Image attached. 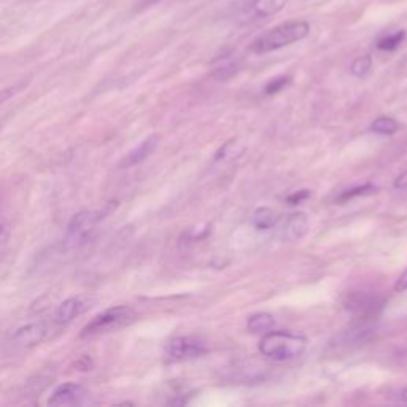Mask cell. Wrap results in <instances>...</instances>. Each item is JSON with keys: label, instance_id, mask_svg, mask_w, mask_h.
Masks as SVG:
<instances>
[{"label": "cell", "instance_id": "obj_1", "mask_svg": "<svg viewBox=\"0 0 407 407\" xmlns=\"http://www.w3.org/2000/svg\"><path fill=\"white\" fill-rule=\"evenodd\" d=\"M310 26L307 21L294 19L287 21L266 30L264 34H261L253 44H251L250 50L256 53V55H266V53L277 51L280 48L290 46L296 42H301L302 39L309 35Z\"/></svg>", "mask_w": 407, "mask_h": 407}, {"label": "cell", "instance_id": "obj_2", "mask_svg": "<svg viewBox=\"0 0 407 407\" xmlns=\"http://www.w3.org/2000/svg\"><path fill=\"white\" fill-rule=\"evenodd\" d=\"M307 341L304 336L287 333V331H274L267 333L260 342L261 355L269 358L272 361H290L301 356Z\"/></svg>", "mask_w": 407, "mask_h": 407}, {"label": "cell", "instance_id": "obj_3", "mask_svg": "<svg viewBox=\"0 0 407 407\" xmlns=\"http://www.w3.org/2000/svg\"><path fill=\"white\" fill-rule=\"evenodd\" d=\"M134 320H136V312L131 307H127V305H116V307L105 309L104 312L94 315L89 320V323L84 325L82 333H80V337L91 339V337L114 333V331L131 325Z\"/></svg>", "mask_w": 407, "mask_h": 407}, {"label": "cell", "instance_id": "obj_4", "mask_svg": "<svg viewBox=\"0 0 407 407\" xmlns=\"http://www.w3.org/2000/svg\"><path fill=\"white\" fill-rule=\"evenodd\" d=\"M102 218H104V212L102 210H84L77 213L67 226L66 237H64L62 242L64 248L75 250L82 247L91 237V234L96 231Z\"/></svg>", "mask_w": 407, "mask_h": 407}, {"label": "cell", "instance_id": "obj_5", "mask_svg": "<svg viewBox=\"0 0 407 407\" xmlns=\"http://www.w3.org/2000/svg\"><path fill=\"white\" fill-rule=\"evenodd\" d=\"M50 333H51L50 326L44 323V321L24 325L10 336V339L7 341V347L8 350L13 353L30 350L34 349V347L40 345L42 342H45L48 339V336H50Z\"/></svg>", "mask_w": 407, "mask_h": 407}, {"label": "cell", "instance_id": "obj_6", "mask_svg": "<svg viewBox=\"0 0 407 407\" xmlns=\"http://www.w3.org/2000/svg\"><path fill=\"white\" fill-rule=\"evenodd\" d=\"M206 353L207 347L201 339L190 336H179L165 344L164 360L168 363H183L201 358Z\"/></svg>", "mask_w": 407, "mask_h": 407}, {"label": "cell", "instance_id": "obj_7", "mask_svg": "<svg viewBox=\"0 0 407 407\" xmlns=\"http://www.w3.org/2000/svg\"><path fill=\"white\" fill-rule=\"evenodd\" d=\"M385 305L383 298L371 293H352L344 301V307L358 318H376Z\"/></svg>", "mask_w": 407, "mask_h": 407}, {"label": "cell", "instance_id": "obj_8", "mask_svg": "<svg viewBox=\"0 0 407 407\" xmlns=\"http://www.w3.org/2000/svg\"><path fill=\"white\" fill-rule=\"evenodd\" d=\"M91 307V299L88 296H72L67 298L66 301H62L57 305L53 312L51 321L55 326H66L71 325L75 318L82 317Z\"/></svg>", "mask_w": 407, "mask_h": 407}, {"label": "cell", "instance_id": "obj_9", "mask_svg": "<svg viewBox=\"0 0 407 407\" xmlns=\"http://www.w3.org/2000/svg\"><path fill=\"white\" fill-rule=\"evenodd\" d=\"M374 331H376V328H374L372 325H361V326H356V328L347 329L339 336H336V339L331 342V347H334L336 350L356 349V347L363 345L364 342L371 339Z\"/></svg>", "mask_w": 407, "mask_h": 407}, {"label": "cell", "instance_id": "obj_10", "mask_svg": "<svg viewBox=\"0 0 407 407\" xmlns=\"http://www.w3.org/2000/svg\"><path fill=\"white\" fill-rule=\"evenodd\" d=\"M87 390H84L83 385L67 382L59 385L55 388V392L51 393L50 399H48V404L50 406H75L80 404L87 396Z\"/></svg>", "mask_w": 407, "mask_h": 407}, {"label": "cell", "instance_id": "obj_11", "mask_svg": "<svg viewBox=\"0 0 407 407\" xmlns=\"http://www.w3.org/2000/svg\"><path fill=\"white\" fill-rule=\"evenodd\" d=\"M158 145V137L152 136L143 141L141 145H137L129 153L126 154V158L121 161V168H132V165L141 164L142 161H145L150 154L153 153V150Z\"/></svg>", "mask_w": 407, "mask_h": 407}, {"label": "cell", "instance_id": "obj_12", "mask_svg": "<svg viewBox=\"0 0 407 407\" xmlns=\"http://www.w3.org/2000/svg\"><path fill=\"white\" fill-rule=\"evenodd\" d=\"M309 229V218L305 213L298 212L287 218L285 226H283V237L287 240H299L302 239Z\"/></svg>", "mask_w": 407, "mask_h": 407}, {"label": "cell", "instance_id": "obj_13", "mask_svg": "<svg viewBox=\"0 0 407 407\" xmlns=\"http://www.w3.org/2000/svg\"><path fill=\"white\" fill-rule=\"evenodd\" d=\"M287 0H253L247 7L256 18H267L280 12Z\"/></svg>", "mask_w": 407, "mask_h": 407}, {"label": "cell", "instance_id": "obj_14", "mask_svg": "<svg viewBox=\"0 0 407 407\" xmlns=\"http://www.w3.org/2000/svg\"><path fill=\"white\" fill-rule=\"evenodd\" d=\"M274 323V317L271 314H255L247 321V329L250 333H264V331H269Z\"/></svg>", "mask_w": 407, "mask_h": 407}, {"label": "cell", "instance_id": "obj_15", "mask_svg": "<svg viewBox=\"0 0 407 407\" xmlns=\"http://www.w3.org/2000/svg\"><path fill=\"white\" fill-rule=\"evenodd\" d=\"M277 223L275 212L269 207L256 208L253 213V224L258 229H271Z\"/></svg>", "mask_w": 407, "mask_h": 407}, {"label": "cell", "instance_id": "obj_16", "mask_svg": "<svg viewBox=\"0 0 407 407\" xmlns=\"http://www.w3.org/2000/svg\"><path fill=\"white\" fill-rule=\"evenodd\" d=\"M371 129L376 134H380V136H393L395 132L399 131V125L393 120V118L380 116L372 123Z\"/></svg>", "mask_w": 407, "mask_h": 407}, {"label": "cell", "instance_id": "obj_17", "mask_svg": "<svg viewBox=\"0 0 407 407\" xmlns=\"http://www.w3.org/2000/svg\"><path fill=\"white\" fill-rule=\"evenodd\" d=\"M404 37H406L404 30L392 32V34L380 37L379 42H377V48H379V50H382V51H395L396 48L403 44Z\"/></svg>", "mask_w": 407, "mask_h": 407}, {"label": "cell", "instance_id": "obj_18", "mask_svg": "<svg viewBox=\"0 0 407 407\" xmlns=\"http://www.w3.org/2000/svg\"><path fill=\"white\" fill-rule=\"evenodd\" d=\"M374 191H377V188H376V186H372V185H363V186H356V188H352V190H347V191L342 192V195H341V196L337 197V199H336V202H339V204H344V202H347V201L353 199V197L371 195V192H374Z\"/></svg>", "mask_w": 407, "mask_h": 407}, {"label": "cell", "instance_id": "obj_19", "mask_svg": "<svg viewBox=\"0 0 407 407\" xmlns=\"http://www.w3.org/2000/svg\"><path fill=\"white\" fill-rule=\"evenodd\" d=\"M371 67H372L371 56H360L352 62L350 71L353 75H355V77L361 78V77H366L369 71H371Z\"/></svg>", "mask_w": 407, "mask_h": 407}, {"label": "cell", "instance_id": "obj_20", "mask_svg": "<svg viewBox=\"0 0 407 407\" xmlns=\"http://www.w3.org/2000/svg\"><path fill=\"white\" fill-rule=\"evenodd\" d=\"M26 84H28V82H26V80H23V82L13 84V87H8V88H5V89H0V105L5 104V102L12 99L15 94H18L21 89L26 88Z\"/></svg>", "mask_w": 407, "mask_h": 407}, {"label": "cell", "instance_id": "obj_21", "mask_svg": "<svg viewBox=\"0 0 407 407\" xmlns=\"http://www.w3.org/2000/svg\"><path fill=\"white\" fill-rule=\"evenodd\" d=\"M288 84V77H280L272 80V82L266 87V94H275L278 91L283 89Z\"/></svg>", "mask_w": 407, "mask_h": 407}, {"label": "cell", "instance_id": "obj_22", "mask_svg": "<svg viewBox=\"0 0 407 407\" xmlns=\"http://www.w3.org/2000/svg\"><path fill=\"white\" fill-rule=\"evenodd\" d=\"M10 235H12V229L7 223H0V250L8 244Z\"/></svg>", "mask_w": 407, "mask_h": 407}, {"label": "cell", "instance_id": "obj_23", "mask_svg": "<svg viewBox=\"0 0 407 407\" xmlns=\"http://www.w3.org/2000/svg\"><path fill=\"white\" fill-rule=\"evenodd\" d=\"M309 197V191L307 190H302V191H299V192H294V195H291L290 197H288V202L291 204V206H296V204H299V202H302L304 199H307Z\"/></svg>", "mask_w": 407, "mask_h": 407}, {"label": "cell", "instance_id": "obj_24", "mask_svg": "<svg viewBox=\"0 0 407 407\" xmlns=\"http://www.w3.org/2000/svg\"><path fill=\"white\" fill-rule=\"evenodd\" d=\"M395 290L396 291H404V290H407V269L403 272V275H401L398 278V280H396Z\"/></svg>", "mask_w": 407, "mask_h": 407}, {"label": "cell", "instance_id": "obj_25", "mask_svg": "<svg viewBox=\"0 0 407 407\" xmlns=\"http://www.w3.org/2000/svg\"><path fill=\"white\" fill-rule=\"evenodd\" d=\"M395 186L396 188H407V170L404 174H401L398 179H396Z\"/></svg>", "mask_w": 407, "mask_h": 407}, {"label": "cell", "instance_id": "obj_26", "mask_svg": "<svg viewBox=\"0 0 407 407\" xmlns=\"http://www.w3.org/2000/svg\"><path fill=\"white\" fill-rule=\"evenodd\" d=\"M401 399H403L404 403H407V388H404L403 392H401Z\"/></svg>", "mask_w": 407, "mask_h": 407}, {"label": "cell", "instance_id": "obj_27", "mask_svg": "<svg viewBox=\"0 0 407 407\" xmlns=\"http://www.w3.org/2000/svg\"><path fill=\"white\" fill-rule=\"evenodd\" d=\"M251 2H253V0H244V3H245V7H247V5H248V3H251Z\"/></svg>", "mask_w": 407, "mask_h": 407}]
</instances>
